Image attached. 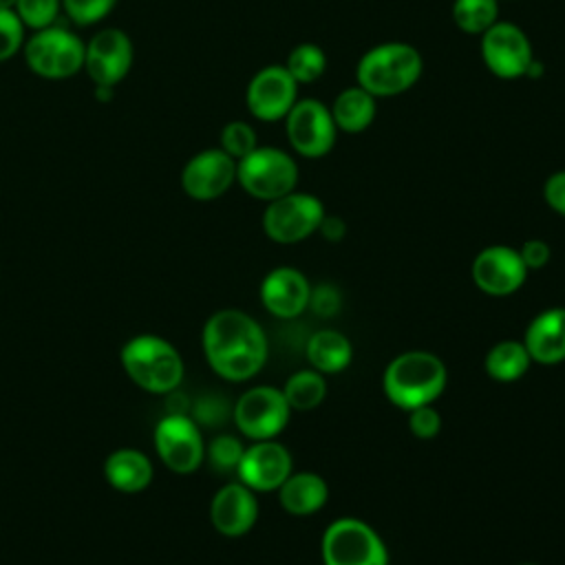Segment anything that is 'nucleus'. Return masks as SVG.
<instances>
[{
  "label": "nucleus",
  "instance_id": "nucleus-30",
  "mask_svg": "<svg viewBox=\"0 0 565 565\" xmlns=\"http://www.w3.org/2000/svg\"><path fill=\"white\" fill-rule=\"evenodd\" d=\"M13 11L18 13V18L26 29L40 31L57 24L62 0H18Z\"/></svg>",
  "mask_w": 565,
  "mask_h": 565
},
{
  "label": "nucleus",
  "instance_id": "nucleus-3",
  "mask_svg": "<svg viewBox=\"0 0 565 565\" xmlns=\"http://www.w3.org/2000/svg\"><path fill=\"white\" fill-rule=\"evenodd\" d=\"M124 373L135 386L152 395H168L179 388L185 366L172 342L154 333H139L119 351Z\"/></svg>",
  "mask_w": 565,
  "mask_h": 565
},
{
  "label": "nucleus",
  "instance_id": "nucleus-12",
  "mask_svg": "<svg viewBox=\"0 0 565 565\" xmlns=\"http://www.w3.org/2000/svg\"><path fill=\"white\" fill-rule=\"evenodd\" d=\"M135 60L132 40L117 26L97 31L84 51V71L95 86L115 88L128 73Z\"/></svg>",
  "mask_w": 565,
  "mask_h": 565
},
{
  "label": "nucleus",
  "instance_id": "nucleus-14",
  "mask_svg": "<svg viewBox=\"0 0 565 565\" xmlns=\"http://www.w3.org/2000/svg\"><path fill=\"white\" fill-rule=\"evenodd\" d=\"M298 102V84L280 64L265 66L254 73L245 90V104L252 117L260 121L285 119Z\"/></svg>",
  "mask_w": 565,
  "mask_h": 565
},
{
  "label": "nucleus",
  "instance_id": "nucleus-13",
  "mask_svg": "<svg viewBox=\"0 0 565 565\" xmlns=\"http://www.w3.org/2000/svg\"><path fill=\"white\" fill-rule=\"evenodd\" d=\"M481 60L492 75L501 79H519L525 77L534 55L521 26L497 20L488 31L481 33Z\"/></svg>",
  "mask_w": 565,
  "mask_h": 565
},
{
  "label": "nucleus",
  "instance_id": "nucleus-31",
  "mask_svg": "<svg viewBox=\"0 0 565 565\" xmlns=\"http://www.w3.org/2000/svg\"><path fill=\"white\" fill-rule=\"evenodd\" d=\"M245 446L241 444L238 437L234 435H216L207 446H205V459L210 461V466L218 472H230L236 470L241 457H243Z\"/></svg>",
  "mask_w": 565,
  "mask_h": 565
},
{
  "label": "nucleus",
  "instance_id": "nucleus-26",
  "mask_svg": "<svg viewBox=\"0 0 565 565\" xmlns=\"http://www.w3.org/2000/svg\"><path fill=\"white\" fill-rule=\"evenodd\" d=\"M280 391L291 411H313L327 397V380L316 369H302L289 375Z\"/></svg>",
  "mask_w": 565,
  "mask_h": 565
},
{
  "label": "nucleus",
  "instance_id": "nucleus-9",
  "mask_svg": "<svg viewBox=\"0 0 565 565\" xmlns=\"http://www.w3.org/2000/svg\"><path fill=\"white\" fill-rule=\"evenodd\" d=\"M291 408L280 388L258 384L247 388L234 404L232 419L238 433L252 441L276 439L289 424Z\"/></svg>",
  "mask_w": 565,
  "mask_h": 565
},
{
  "label": "nucleus",
  "instance_id": "nucleus-22",
  "mask_svg": "<svg viewBox=\"0 0 565 565\" xmlns=\"http://www.w3.org/2000/svg\"><path fill=\"white\" fill-rule=\"evenodd\" d=\"M285 512L294 516H309L324 508L329 499V486L318 472H291L276 490Z\"/></svg>",
  "mask_w": 565,
  "mask_h": 565
},
{
  "label": "nucleus",
  "instance_id": "nucleus-40",
  "mask_svg": "<svg viewBox=\"0 0 565 565\" xmlns=\"http://www.w3.org/2000/svg\"><path fill=\"white\" fill-rule=\"evenodd\" d=\"M521 565H536V563H521Z\"/></svg>",
  "mask_w": 565,
  "mask_h": 565
},
{
  "label": "nucleus",
  "instance_id": "nucleus-23",
  "mask_svg": "<svg viewBox=\"0 0 565 565\" xmlns=\"http://www.w3.org/2000/svg\"><path fill=\"white\" fill-rule=\"evenodd\" d=\"M307 360L311 369L322 375H333L344 371L353 360L351 340L335 329H318L309 335L307 342Z\"/></svg>",
  "mask_w": 565,
  "mask_h": 565
},
{
  "label": "nucleus",
  "instance_id": "nucleus-34",
  "mask_svg": "<svg viewBox=\"0 0 565 565\" xmlns=\"http://www.w3.org/2000/svg\"><path fill=\"white\" fill-rule=\"evenodd\" d=\"M408 430L417 439H435L441 430V415L433 404L408 411Z\"/></svg>",
  "mask_w": 565,
  "mask_h": 565
},
{
  "label": "nucleus",
  "instance_id": "nucleus-36",
  "mask_svg": "<svg viewBox=\"0 0 565 565\" xmlns=\"http://www.w3.org/2000/svg\"><path fill=\"white\" fill-rule=\"evenodd\" d=\"M543 199L550 205V210L565 218V170H556L545 179Z\"/></svg>",
  "mask_w": 565,
  "mask_h": 565
},
{
  "label": "nucleus",
  "instance_id": "nucleus-5",
  "mask_svg": "<svg viewBox=\"0 0 565 565\" xmlns=\"http://www.w3.org/2000/svg\"><path fill=\"white\" fill-rule=\"evenodd\" d=\"M86 42L62 24H53L26 38L22 46L29 71L42 79H68L84 71Z\"/></svg>",
  "mask_w": 565,
  "mask_h": 565
},
{
  "label": "nucleus",
  "instance_id": "nucleus-20",
  "mask_svg": "<svg viewBox=\"0 0 565 565\" xmlns=\"http://www.w3.org/2000/svg\"><path fill=\"white\" fill-rule=\"evenodd\" d=\"M523 344L532 362L543 366L565 362V307H550L534 316L525 329Z\"/></svg>",
  "mask_w": 565,
  "mask_h": 565
},
{
  "label": "nucleus",
  "instance_id": "nucleus-17",
  "mask_svg": "<svg viewBox=\"0 0 565 565\" xmlns=\"http://www.w3.org/2000/svg\"><path fill=\"white\" fill-rule=\"evenodd\" d=\"M289 450L276 439L254 441L243 450L236 466L238 481L258 492H276L282 481L294 472Z\"/></svg>",
  "mask_w": 565,
  "mask_h": 565
},
{
  "label": "nucleus",
  "instance_id": "nucleus-27",
  "mask_svg": "<svg viewBox=\"0 0 565 565\" xmlns=\"http://www.w3.org/2000/svg\"><path fill=\"white\" fill-rule=\"evenodd\" d=\"M452 22L468 35H481L499 20V0H455Z\"/></svg>",
  "mask_w": 565,
  "mask_h": 565
},
{
  "label": "nucleus",
  "instance_id": "nucleus-16",
  "mask_svg": "<svg viewBox=\"0 0 565 565\" xmlns=\"http://www.w3.org/2000/svg\"><path fill=\"white\" fill-rule=\"evenodd\" d=\"M236 181V159L221 148L192 154L181 170V188L194 201H214Z\"/></svg>",
  "mask_w": 565,
  "mask_h": 565
},
{
  "label": "nucleus",
  "instance_id": "nucleus-33",
  "mask_svg": "<svg viewBox=\"0 0 565 565\" xmlns=\"http://www.w3.org/2000/svg\"><path fill=\"white\" fill-rule=\"evenodd\" d=\"M115 4L117 0H62V11L73 24L90 26L102 22Z\"/></svg>",
  "mask_w": 565,
  "mask_h": 565
},
{
  "label": "nucleus",
  "instance_id": "nucleus-38",
  "mask_svg": "<svg viewBox=\"0 0 565 565\" xmlns=\"http://www.w3.org/2000/svg\"><path fill=\"white\" fill-rule=\"evenodd\" d=\"M318 232L322 234V238H327V241H331V243H338V241H342L344 234H347V223H344L340 216L324 214V218L320 221Z\"/></svg>",
  "mask_w": 565,
  "mask_h": 565
},
{
  "label": "nucleus",
  "instance_id": "nucleus-11",
  "mask_svg": "<svg viewBox=\"0 0 565 565\" xmlns=\"http://www.w3.org/2000/svg\"><path fill=\"white\" fill-rule=\"evenodd\" d=\"M285 132L291 148L307 159H320L335 143V121L331 110L320 99H298L285 117Z\"/></svg>",
  "mask_w": 565,
  "mask_h": 565
},
{
  "label": "nucleus",
  "instance_id": "nucleus-10",
  "mask_svg": "<svg viewBox=\"0 0 565 565\" xmlns=\"http://www.w3.org/2000/svg\"><path fill=\"white\" fill-rule=\"evenodd\" d=\"M154 450L161 463L177 475H192L205 459V441L196 419L185 413L163 415L152 433Z\"/></svg>",
  "mask_w": 565,
  "mask_h": 565
},
{
  "label": "nucleus",
  "instance_id": "nucleus-21",
  "mask_svg": "<svg viewBox=\"0 0 565 565\" xmlns=\"http://www.w3.org/2000/svg\"><path fill=\"white\" fill-rule=\"evenodd\" d=\"M152 461L137 448H117L104 461V477L108 486L124 494L143 492L152 481Z\"/></svg>",
  "mask_w": 565,
  "mask_h": 565
},
{
  "label": "nucleus",
  "instance_id": "nucleus-35",
  "mask_svg": "<svg viewBox=\"0 0 565 565\" xmlns=\"http://www.w3.org/2000/svg\"><path fill=\"white\" fill-rule=\"evenodd\" d=\"M340 302H342V296L340 291L333 287V285H318V287H311V298H309V307L318 313V316H324V318H331L338 313L340 309Z\"/></svg>",
  "mask_w": 565,
  "mask_h": 565
},
{
  "label": "nucleus",
  "instance_id": "nucleus-18",
  "mask_svg": "<svg viewBox=\"0 0 565 565\" xmlns=\"http://www.w3.org/2000/svg\"><path fill=\"white\" fill-rule=\"evenodd\" d=\"M210 521L214 530L227 539L247 534L258 521L256 492L241 481L218 488L210 501Z\"/></svg>",
  "mask_w": 565,
  "mask_h": 565
},
{
  "label": "nucleus",
  "instance_id": "nucleus-32",
  "mask_svg": "<svg viewBox=\"0 0 565 565\" xmlns=\"http://www.w3.org/2000/svg\"><path fill=\"white\" fill-rule=\"evenodd\" d=\"M26 42V26L13 9H0V62L11 60Z\"/></svg>",
  "mask_w": 565,
  "mask_h": 565
},
{
  "label": "nucleus",
  "instance_id": "nucleus-7",
  "mask_svg": "<svg viewBox=\"0 0 565 565\" xmlns=\"http://www.w3.org/2000/svg\"><path fill=\"white\" fill-rule=\"evenodd\" d=\"M236 181L249 196L269 203L296 190L298 163L280 148L256 146L236 161Z\"/></svg>",
  "mask_w": 565,
  "mask_h": 565
},
{
  "label": "nucleus",
  "instance_id": "nucleus-28",
  "mask_svg": "<svg viewBox=\"0 0 565 565\" xmlns=\"http://www.w3.org/2000/svg\"><path fill=\"white\" fill-rule=\"evenodd\" d=\"M282 66L289 71L296 84H311L324 75L327 55L318 44L302 42L289 51L287 62Z\"/></svg>",
  "mask_w": 565,
  "mask_h": 565
},
{
  "label": "nucleus",
  "instance_id": "nucleus-29",
  "mask_svg": "<svg viewBox=\"0 0 565 565\" xmlns=\"http://www.w3.org/2000/svg\"><path fill=\"white\" fill-rule=\"evenodd\" d=\"M258 146V135L256 130L252 128V124L247 121H241V119H234V121H227L223 128H221V135H218V148L223 152H227L232 159H243L245 154H249L254 148Z\"/></svg>",
  "mask_w": 565,
  "mask_h": 565
},
{
  "label": "nucleus",
  "instance_id": "nucleus-39",
  "mask_svg": "<svg viewBox=\"0 0 565 565\" xmlns=\"http://www.w3.org/2000/svg\"><path fill=\"white\" fill-rule=\"evenodd\" d=\"M18 0H0V9H13Z\"/></svg>",
  "mask_w": 565,
  "mask_h": 565
},
{
  "label": "nucleus",
  "instance_id": "nucleus-37",
  "mask_svg": "<svg viewBox=\"0 0 565 565\" xmlns=\"http://www.w3.org/2000/svg\"><path fill=\"white\" fill-rule=\"evenodd\" d=\"M519 256L523 260V265L530 269H541L550 263V256H552V249L550 245L543 241V238H527L521 249H519Z\"/></svg>",
  "mask_w": 565,
  "mask_h": 565
},
{
  "label": "nucleus",
  "instance_id": "nucleus-15",
  "mask_svg": "<svg viewBox=\"0 0 565 565\" xmlns=\"http://www.w3.org/2000/svg\"><path fill=\"white\" fill-rule=\"evenodd\" d=\"M470 274L479 291L486 296L505 298L523 287L527 267L523 265L519 249L510 245H490L475 256Z\"/></svg>",
  "mask_w": 565,
  "mask_h": 565
},
{
  "label": "nucleus",
  "instance_id": "nucleus-4",
  "mask_svg": "<svg viewBox=\"0 0 565 565\" xmlns=\"http://www.w3.org/2000/svg\"><path fill=\"white\" fill-rule=\"evenodd\" d=\"M424 71L419 51L408 42H382L371 46L355 66L358 86L377 97H395L415 86Z\"/></svg>",
  "mask_w": 565,
  "mask_h": 565
},
{
  "label": "nucleus",
  "instance_id": "nucleus-2",
  "mask_svg": "<svg viewBox=\"0 0 565 565\" xmlns=\"http://www.w3.org/2000/svg\"><path fill=\"white\" fill-rule=\"evenodd\" d=\"M448 384V371L439 355L430 351H404L395 355L382 375L386 399L402 408L413 411L435 404Z\"/></svg>",
  "mask_w": 565,
  "mask_h": 565
},
{
  "label": "nucleus",
  "instance_id": "nucleus-25",
  "mask_svg": "<svg viewBox=\"0 0 565 565\" xmlns=\"http://www.w3.org/2000/svg\"><path fill=\"white\" fill-rule=\"evenodd\" d=\"M532 364V358L523 344V340H501L490 347L483 360L486 373L494 382H516L521 380Z\"/></svg>",
  "mask_w": 565,
  "mask_h": 565
},
{
  "label": "nucleus",
  "instance_id": "nucleus-8",
  "mask_svg": "<svg viewBox=\"0 0 565 565\" xmlns=\"http://www.w3.org/2000/svg\"><path fill=\"white\" fill-rule=\"evenodd\" d=\"M324 214V205L318 196L294 190L267 203L263 212V232L274 243L294 245L316 234Z\"/></svg>",
  "mask_w": 565,
  "mask_h": 565
},
{
  "label": "nucleus",
  "instance_id": "nucleus-1",
  "mask_svg": "<svg viewBox=\"0 0 565 565\" xmlns=\"http://www.w3.org/2000/svg\"><path fill=\"white\" fill-rule=\"evenodd\" d=\"M203 355L210 369L227 382H245L267 362V335L263 327L241 309L214 311L201 333Z\"/></svg>",
  "mask_w": 565,
  "mask_h": 565
},
{
  "label": "nucleus",
  "instance_id": "nucleus-24",
  "mask_svg": "<svg viewBox=\"0 0 565 565\" xmlns=\"http://www.w3.org/2000/svg\"><path fill=\"white\" fill-rule=\"evenodd\" d=\"M329 110L338 130L358 135L373 124L377 106H375V97L355 84L338 93Z\"/></svg>",
  "mask_w": 565,
  "mask_h": 565
},
{
  "label": "nucleus",
  "instance_id": "nucleus-6",
  "mask_svg": "<svg viewBox=\"0 0 565 565\" xmlns=\"http://www.w3.org/2000/svg\"><path fill=\"white\" fill-rule=\"evenodd\" d=\"M320 556L322 565H388V550L382 536L355 516H340L327 525Z\"/></svg>",
  "mask_w": 565,
  "mask_h": 565
},
{
  "label": "nucleus",
  "instance_id": "nucleus-19",
  "mask_svg": "<svg viewBox=\"0 0 565 565\" xmlns=\"http://www.w3.org/2000/svg\"><path fill=\"white\" fill-rule=\"evenodd\" d=\"M309 298L311 285L307 276L289 265L267 271L260 282L263 307L280 320H291L305 313V309H309Z\"/></svg>",
  "mask_w": 565,
  "mask_h": 565
}]
</instances>
